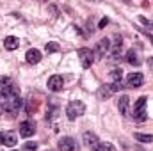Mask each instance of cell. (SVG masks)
<instances>
[{
	"mask_svg": "<svg viewBox=\"0 0 153 151\" xmlns=\"http://www.w3.org/2000/svg\"><path fill=\"white\" fill-rule=\"evenodd\" d=\"M143 82H144V76L141 75L139 71H134V73H130V75L126 76V85L128 87H141L143 85Z\"/></svg>",
	"mask_w": 153,
	"mask_h": 151,
	"instance_id": "8",
	"label": "cell"
},
{
	"mask_svg": "<svg viewBox=\"0 0 153 151\" xmlns=\"http://www.w3.org/2000/svg\"><path fill=\"white\" fill-rule=\"evenodd\" d=\"M82 142H84V146L89 151H100V144H102V142L98 141V137H96L93 132H84Z\"/></svg>",
	"mask_w": 153,
	"mask_h": 151,
	"instance_id": "3",
	"label": "cell"
},
{
	"mask_svg": "<svg viewBox=\"0 0 153 151\" xmlns=\"http://www.w3.org/2000/svg\"><path fill=\"white\" fill-rule=\"evenodd\" d=\"M78 61L82 64V68H91L93 62H94V52L89 50V48H80L78 50Z\"/></svg>",
	"mask_w": 153,
	"mask_h": 151,
	"instance_id": "4",
	"label": "cell"
},
{
	"mask_svg": "<svg viewBox=\"0 0 153 151\" xmlns=\"http://www.w3.org/2000/svg\"><path fill=\"white\" fill-rule=\"evenodd\" d=\"M144 107H146V96H141V98L135 101L134 112H132V117H134L135 121H146L148 114H146V110H144Z\"/></svg>",
	"mask_w": 153,
	"mask_h": 151,
	"instance_id": "2",
	"label": "cell"
},
{
	"mask_svg": "<svg viewBox=\"0 0 153 151\" xmlns=\"http://www.w3.org/2000/svg\"><path fill=\"white\" fill-rule=\"evenodd\" d=\"M126 61H128L130 64H134V66H139V64H141V61L137 59V53H135L134 50H128V52H126Z\"/></svg>",
	"mask_w": 153,
	"mask_h": 151,
	"instance_id": "15",
	"label": "cell"
},
{
	"mask_svg": "<svg viewBox=\"0 0 153 151\" xmlns=\"http://www.w3.org/2000/svg\"><path fill=\"white\" fill-rule=\"evenodd\" d=\"M146 27H150V29H153V21H148V23H146Z\"/></svg>",
	"mask_w": 153,
	"mask_h": 151,
	"instance_id": "24",
	"label": "cell"
},
{
	"mask_svg": "<svg viewBox=\"0 0 153 151\" xmlns=\"http://www.w3.org/2000/svg\"><path fill=\"white\" fill-rule=\"evenodd\" d=\"M107 23H109V20H107V18H102V20H100V23H98V29H105V27H107Z\"/></svg>",
	"mask_w": 153,
	"mask_h": 151,
	"instance_id": "23",
	"label": "cell"
},
{
	"mask_svg": "<svg viewBox=\"0 0 153 151\" xmlns=\"http://www.w3.org/2000/svg\"><path fill=\"white\" fill-rule=\"evenodd\" d=\"M100 150L102 151H114V148H112L109 142H105V144H100Z\"/></svg>",
	"mask_w": 153,
	"mask_h": 151,
	"instance_id": "22",
	"label": "cell"
},
{
	"mask_svg": "<svg viewBox=\"0 0 153 151\" xmlns=\"http://www.w3.org/2000/svg\"><path fill=\"white\" fill-rule=\"evenodd\" d=\"M16 142H18V135H16L14 132H5V133H2V144H4V146L13 148V146H16Z\"/></svg>",
	"mask_w": 153,
	"mask_h": 151,
	"instance_id": "10",
	"label": "cell"
},
{
	"mask_svg": "<svg viewBox=\"0 0 153 151\" xmlns=\"http://www.w3.org/2000/svg\"><path fill=\"white\" fill-rule=\"evenodd\" d=\"M134 137H135V141H139V142H152L153 141V135H150V133H135Z\"/></svg>",
	"mask_w": 153,
	"mask_h": 151,
	"instance_id": "17",
	"label": "cell"
},
{
	"mask_svg": "<svg viewBox=\"0 0 153 151\" xmlns=\"http://www.w3.org/2000/svg\"><path fill=\"white\" fill-rule=\"evenodd\" d=\"M84 112H85V105H84L80 100L70 101L68 107H66V117H68L70 121H75L76 117H80Z\"/></svg>",
	"mask_w": 153,
	"mask_h": 151,
	"instance_id": "1",
	"label": "cell"
},
{
	"mask_svg": "<svg viewBox=\"0 0 153 151\" xmlns=\"http://www.w3.org/2000/svg\"><path fill=\"white\" fill-rule=\"evenodd\" d=\"M45 50H46V53H55V52H59V44L57 43H46Z\"/></svg>",
	"mask_w": 153,
	"mask_h": 151,
	"instance_id": "19",
	"label": "cell"
},
{
	"mask_svg": "<svg viewBox=\"0 0 153 151\" xmlns=\"http://www.w3.org/2000/svg\"><path fill=\"white\" fill-rule=\"evenodd\" d=\"M62 87H64V80L61 75H52L48 78V89L50 91L59 93V91H62Z\"/></svg>",
	"mask_w": 153,
	"mask_h": 151,
	"instance_id": "7",
	"label": "cell"
},
{
	"mask_svg": "<svg viewBox=\"0 0 153 151\" xmlns=\"http://www.w3.org/2000/svg\"><path fill=\"white\" fill-rule=\"evenodd\" d=\"M109 78H111V82H112V84L121 82V78H123V70H112V71H111V75H109Z\"/></svg>",
	"mask_w": 153,
	"mask_h": 151,
	"instance_id": "16",
	"label": "cell"
},
{
	"mask_svg": "<svg viewBox=\"0 0 153 151\" xmlns=\"http://www.w3.org/2000/svg\"><path fill=\"white\" fill-rule=\"evenodd\" d=\"M109 50H111V41L107 38L100 39L98 44H96V55L98 57H105V53H109Z\"/></svg>",
	"mask_w": 153,
	"mask_h": 151,
	"instance_id": "9",
	"label": "cell"
},
{
	"mask_svg": "<svg viewBox=\"0 0 153 151\" xmlns=\"http://www.w3.org/2000/svg\"><path fill=\"white\" fill-rule=\"evenodd\" d=\"M13 84H11V78L9 76H0V87L2 89H7V87H11Z\"/></svg>",
	"mask_w": 153,
	"mask_h": 151,
	"instance_id": "20",
	"label": "cell"
},
{
	"mask_svg": "<svg viewBox=\"0 0 153 151\" xmlns=\"http://www.w3.org/2000/svg\"><path fill=\"white\" fill-rule=\"evenodd\" d=\"M36 132V123L27 119V121H22L20 123V135L22 137H32Z\"/></svg>",
	"mask_w": 153,
	"mask_h": 151,
	"instance_id": "5",
	"label": "cell"
},
{
	"mask_svg": "<svg viewBox=\"0 0 153 151\" xmlns=\"http://www.w3.org/2000/svg\"><path fill=\"white\" fill-rule=\"evenodd\" d=\"M137 151H143V150H137Z\"/></svg>",
	"mask_w": 153,
	"mask_h": 151,
	"instance_id": "28",
	"label": "cell"
},
{
	"mask_svg": "<svg viewBox=\"0 0 153 151\" xmlns=\"http://www.w3.org/2000/svg\"><path fill=\"white\" fill-rule=\"evenodd\" d=\"M59 150L61 151H78V144L73 137H62L59 141Z\"/></svg>",
	"mask_w": 153,
	"mask_h": 151,
	"instance_id": "6",
	"label": "cell"
},
{
	"mask_svg": "<svg viewBox=\"0 0 153 151\" xmlns=\"http://www.w3.org/2000/svg\"><path fill=\"white\" fill-rule=\"evenodd\" d=\"M128 105H130V98L126 96V94H123V96H119V101H117V110L121 115H126L128 112Z\"/></svg>",
	"mask_w": 153,
	"mask_h": 151,
	"instance_id": "12",
	"label": "cell"
},
{
	"mask_svg": "<svg viewBox=\"0 0 153 151\" xmlns=\"http://www.w3.org/2000/svg\"><path fill=\"white\" fill-rule=\"evenodd\" d=\"M98 100H107L111 94H112V91H111V87L109 85H100V89H98Z\"/></svg>",
	"mask_w": 153,
	"mask_h": 151,
	"instance_id": "14",
	"label": "cell"
},
{
	"mask_svg": "<svg viewBox=\"0 0 153 151\" xmlns=\"http://www.w3.org/2000/svg\"><path fill=\"white\" fill-rule=\"evenodd\" d=\"M4 46H5V50L13 52V50H16L20 46V39L14 38V36H7V38L4 39Z\"/></svg>",
	"mask_w": 153,
	"mask_h": 151,
	"instance_id": "13",
	"label": "cell"
},
{
	"mask_svg": "<svg viewBox=\"0 0 153 151\" xmlns=\"http://www.w3.org/2000/svg\"><path fill=\"white\" fill-rule=\"evenodd\" d=\"M0 144H2V133H0Z\"/></svg>",
	"mask_w": 153,
	"mask_h": 151,
	"instance_id": "27",
	"label": "cell"
},
{
	"mask_svg": "<svg viewBox=\"0 0 153 151\" xmlns=\"http://www.w3.org/2000/svg\"><path fill=\"white\" fill-rule=\"evenodd\" d=\"M148 38L152 39V43H153V36H152V34H148Z\"/></svg>",
	"mask_w": 153,
	"mask_h": 151,
	"instance_id": "26",
	"label": "cell"
},
{
	"mask_svg": "<svg viewBox=\"0 0 153 151\" xmlns=\"http://www.w3.org/2000/svg\"><path fill=\"white\" fill-rule=\"evenodd\" d=\"M57 112H59V107H57V103L52 101V107L46 110V119H53V117L57 115Z\"/></svg>",
	"mask_w": 153,
	"mask_h": 151,
	"instance_id": "18",
	"label": "cell"
},
{
	"mask_svg": "<svg viewBox=\"0 0 153 151\" xmlns=\"http://www.w3.org/2000/svg\"><path fill=\"white\" fill-rule=\"evenodd\" d=\"M36 150H38L36 142H25L23 144V151H36Z\"/></svg>",
	"mask_w": 153,
	"mask_h": 151,
	"instance_id": "21",
	"label": "cell"
},
{
	"mask_svg": "<svg viewBox=\"0 0 153 151\" xmlns=\"http://www.w3.org/2000/svg\"><path fill=\"white\" fill-rule=\"evenodd\" d=\"M148 62H150V66H152V68H153V57H152V59H150V61H148Z\"/></svg>",
	"mask_w": 153,
	"mask_h": 151,
	"instance_id": "25",
	"label": "cell"
},
{
	"mask_svg": "<svg viewBox=\"0 0 153 151\" xmlns=\"http://www.w3.org/2000/svg\"><path fill=\"white\" fill-rule=\"evenodd\" d=\"M25 61H27L29 64H38L39 61H41V52L36 50V48H30V50L25 53Z\"/></svg>",
	"mask_w": 153,
	"mask_h": 151,
	"instance_id": "11",
	"label": "cell"
}]
</instances>
